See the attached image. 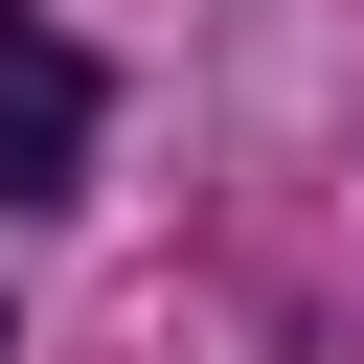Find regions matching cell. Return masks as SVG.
Segmentation results:
<instances>
[{"instance_id": "obj_1", "label": "cell", "mask_w": 364, "mask_h": 364, "mask_svg": "<svg viewBox=\"0 0 364 364\" xmlns=\"http://www.w3.org/2000/svg\"><path fill=\"white\" fill-rule=\"evenodd\" d=\"M91 114H114V91H91V46H46V23H23V46H0V205H46V182L91 159Z\"/></svg>"}, {"instance_id": "obj_2", "label": "cell", "mask_w": 364, "mask_h": 364, "mask_svg": "<svg viewBox=\"0 0 364 364\" xmlns=\"http://www.w3.org/2000/svg\"><path fill=\"white\" fill-rule=\"evenodd\" d=\"M0 46H23V0H0Z\"/></svg>"}]
</instances>
